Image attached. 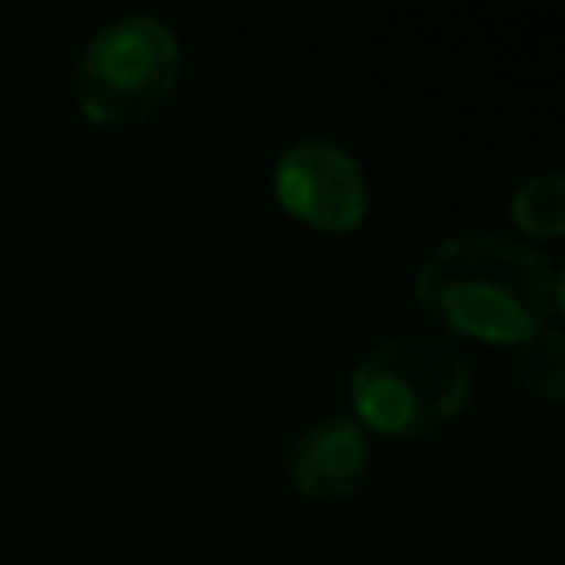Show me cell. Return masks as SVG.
Listing matches in <instances>:
<instances>
[{
	"label": "cell",
	"instance_id": "obj_2",
	"mask_svg": "<svg viewBox=\"0 0 565 565\" xmlns=\"http://www.w3.org/2000/svg\"><path fill=\"white\" fill-rule=\"evenodd\" d=\"M358 424L384 437H428L463 415L472 397L468 362L433 335H388L362 353L349 375Z\"/></svg>",
	"mask_w": 565,
	"mask_h": 565
},
{
	"label": "cell",
	"instance_id": "obj_6",
	"mask_svg": "<svg viewBox=\"0 0 565 565\" xmlns=\"http://www.w3.org/2000/svg\"><path fill=\"white\" fill-rule=\"evenodd\" d=\"M512 221L534 238H556L565 230V181L561 172L530 177L512 194Z\"/></svg>",
	"mask_w": 565,
	"mask_h": 565
},
{
	"label": "cell",
	"instance_id": "obj_1",
	"mask_svg": "<svg viewBox=\"0 0 565 565\" xmlns=\"http://www.w3.org/2000/svg\"><path fill=\"white\" fill-rule=\"evenodd\" d=\"M415 300L441 327L486 340L521 344L561 313V269L512 238L459 234L433 247L415 274Z\"/></svg>",
	"mask_w": 565,
	"mask_h": 565
},
{
	"label": "cell",
	"instance_id": "obj_7",
	"mask_svg": "<svg viewBox=\"0 0 565 565\" xmlns=\"http://www.w3.org/2000/svg\"><path fill=\"white\" fill-rule=\"evenodd\" d=\"M516 375L539 402H561L565 384V358H561V327H543L530 340L516 344Z\"/></svg>",
	"mask_w": 565,
	"mask_h": 565
},
{
	"label": "cell",
	"instance_id": "obj_4",
	"mask_svg": "<svg viewBox=\"0 0 565 565\" xmlns=\"http://www.w3.org/2000/svg\"><path fill=\"white\" fill-rule=\"evenodd\" d=\"M274 194L282 212L296 221L322 230V234H349L366 221L371 190L362 177V163L340 150L335 141L309 137L278 154L274 163Z\"/></svg>",
	"mask_w": 565,
	"mask_h": 565
},
{
	"label": "cell",
	"instance_id": "obj_3",
	"mask_svg": "<svg viewBox=\"0 0 565 565\" xmlns=\"http://www.w3.org/2000/svg\"><path fill=\"white\" fill-rule=\"evenodd\" d=\"M181 75V44L168 22L124 13L97 26L75 66L79 110L93 124L124 128L163 106Z\"/></svg>",
	"mask_w": 565,
	"mask_h": 565
},
{
	"label": "cell",
	"instance_id": "obj_5",
	"mask_svg": "<svg viewBox=\"0 0 565 565\" xmlns=\"http://www.w3.org/2000/svg\"><path fill=\"white\" fill-rule=\"evenodd\" d=\"M371 468V441L366 428L353 415H327L318 424H309L287 459V477L296 486L300 499L313 503H335L344 494H353L362 486Z\"/></svg>",
	"mask_w": 565,
	"mask_h": 565
}]
</instances>
